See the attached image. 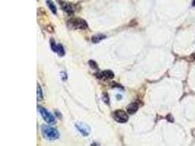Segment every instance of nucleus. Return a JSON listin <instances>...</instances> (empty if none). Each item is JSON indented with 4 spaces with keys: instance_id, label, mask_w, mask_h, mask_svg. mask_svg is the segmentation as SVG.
<instances>
[{
    "instance_id": "1a4fd4ad",
    "label": "nucleus",
    "mask_w": 195,
    "mask_h": 146,
    "mask_svg": "<svg viewBox=\"0 0 195 146\" xmlns=\"http://www.w3.org/2000/svg\"><path fill=\"white\" fill-rule=\"evenodd\" d=\"M106 38V36L105 35V34H95V35H93V37H92V39H91V41L94 44H97V43H99L100 42H101L102 40H103L104 39Z\"/></svg>"
},
{
    "instance_id": "f03ea898",
    "label": "nucleus",
    "mask_w": 195,
    "mask_h": 146,
    "mask_svg": "<svg viewBox=\"0 0 195 146\" xmlns=\"http://www.w3.org/2000/svg\"><path fill=\"white\" fill-rule=\"evenodd\" d=\"M69 24L70 27L76 29H85L89 27L87 23L81 18H75V19L69 20Z\"/></svg>"
},
{
    "instance_id": "0eeeda50",
    "label": "nucleus",
    "mask_w": 195,
    "mask_h": 146,
    "mask_svg": "<svg viewBox=\"0 0 195 146\" xmlns=\"http://www.w3.org/2000/svg\"><path fill=\"white\" fill-rule=\"evenodd\" d=\"M99 79H106V80H110L114 77V73L111 70H105L101 72H97L96 75Z\"/></svg>"
},
{
    "instance_id": "ddd939ff",
    "label": "nucleus",
    "mask_w": 195,
    "mask_h": 146,
    "mask_svg": "<svg viewBox=\"0 0 195 146\" xmlns=\"http://www.w3.org/2000/svg\"><path fill=\"white\" fill-rule=\"evenodd\" d=\"M89 65H90L91 67L93 68V69H97V68H98V65H97V64L94 61L90 60V61H89Z\"/></svg>"
},
{
    "instance_id": "6e6552de",
    "label": "nucleus",
    "mask_w": 195,
    "mask_h": 146,
    "mask_svg": "<svg viewBox=\"0 0 195 146\" xmlns=\"http://www.w3.org/2000/svg\"><path fill=\"white\" fill-rule=\"evenodd\" d=\"M139 109V104L137 102H134L129 104L126 108V110H127L128 114L133 115Z\"/></svg>"
},
{
    "instance_id": "39448f33",
    "label": "nucleus",
    "mask_w": 195,
    "mask_h": 146,
    "mask_svg": "<svg viewBox=\"0 0 195 146\" xmlns=\"http://www.w3.org/2000/svg\"><path fill=\"white\" fill-rule=\"evenodd\" d=\"M50 48L53 51L56 53L59 56H64L65 55V48L62 46V45L59 43L56 44L53 39L50 40Z\"/></svg>"
},
{
    "instance_id": "dca6fc26",
    "label": "nucleus",
    "mask_w": 195,
    "mask_h": 146,
    "mask_svg": "<svg viewBox=\"0 0 195 146\" xmlns=\"http://www.w3.org/2000/svg\"><path fill=\"white\" fill-rule=\"evenodd\" d=\"M166 118L167 119L168 121H169V122H173V120H174V119H173V116H171V114L168 115V116L166 117Z\"/></svg>"
},
{
    "instance_id": "20e7f679",
    "label": "nucleus",
    "mask_w": 195,
    "mask_h": 146,
    "mask_svg": "<svg viewBox=\"0 0 195 146\" xmlns=\"http://www.w3.org/2000/svg\"><path fill=\"white\" fill-rule=\"evenodd\" d=\"M113 117L116 121L118 123H126L129 119L128 115L126 114V112L121 110H116L113 113Z\"/></svg>"
},
{
    "instance_id": "9b49d317",
    "label": "nucleus",
    "mask_w": 195,
    "mask_h": 146,
    "mask_svg": "<svg viewBox=\"0 0 195 146\" xmlns=\"http://www.w3.org/2000/svg\"><path fill=\"white\" fill-rule=\"evenodd\" d=\"M46 3H47V5H48V6L49 9L51 10L52 13H54V14H56L57 9H56V5H54V3H53L52 1H50V0H48V1L46 2Z\"/></svg>"
},
{
    "instance_id": "4468645a",
    "label": "nucleus",
    "mask_w": 195,
    "mask_h": 146,
    "mask_svg": "<svg viewBox=\"0 0 195 146\" xmlns=\"http://www.w3.org/2000/svg\"><path fill=\"white\" fill-rule=\"evenodd\" d=\"M102 99H103V101L105 102V103H107L108 104H109V102H110V100H109V97H108V95L107 93H104L103 94V96H102Z\"/></svg>"
},
{
    "instance_id": "9d476101",
    "label": "nucleus",
    "mask_w": 195,
    "mask_h": 146,
    "mask_svg": "<svg viewBox=\"0 0 195 146\" xmlns=\"http://www.w3.org/2000/svg\"><path fill=\"white\" fill-rule=\"evenodd\" d=\"M61 7L63 8V10H65L67 13H73V9L72 8L71 5L69 4L66 3V2H61Z\"/></svg>"
},
{
    "instance_id": "f3484780",
    "label": "nucleus",
    "mask_w": 195,
    "mask_h": 146,
    "mask_svg": "<svg viewBox=\"0 0 195 146\" xmlns=\"http://www.w3.org/2000/svg\"><path fill=\"white\" fill-rule=\"evenodd\" d=\"M192 5L195 7V0H193V3H192Z\"/></svg>"
},
{
    "instance_id": "f257e3e1",
    "label": "nucleus",
    "mask_w": 195,
    "mask_h": 146,
    "mask_svg": "<svg viewBox=\"0 0 195 146\" xmlns=\"http://www.w3.org/2000/svg\"><path fill=\"white\" fill-rule=\"evenodd\" d=\"M42 132L44 137L48 140H55L59 137V132H58V130L50 126H42Z\"/></svg>"
},
{
    "instance_id": "423d86ee",
    "label": "nucleus",
    "mask_w": 195,
    "mask_h": 146,
    "mask_svg": "<svg viewBox=\"0 0 195 146\" xmlns=\"http://www.w3.org/2000/svg\"><path fill=\"white\" fill-rule=\"evenodd\" d=\"M75 126L76 128L78 129V131H79L83 136L85 137L88 136V135L90 134L91 132L90 127H89L87 124H85V123L81 122L77 123V124H75Z\"/></svg>"
},
{
    "instance_id": "7ed1b4c3",
    "label": "nucleus",
    "mask_w": 195,
    "mask_h": 146,
    "mask_svg": "<svg viewBox=\"0 0 195 146\" xmlns=\"http://www.w3.org/2000/svg\"><path fill=\"white\" fill-rule=\"evenodd\" d=\"M38 111L40 113L41 116H42V117L43 118L44 120H45L47 123H48V124H55L56 123L55 117H54L50 112H49L45 108H44L43 107L38 106Z\"/></svg>"
},
{
    "instance_id": "2eb2a0df",
    "label": "nucleus",
    "mask_w": 195,
    "mask_h": 146,
    "mask_svg": "<svg viewBox=\"0 0 195 146\" xmlns=\"http://www.w3.org/2000/svg\"><path fill=\"white\" fill-rule=\"evenodd\" d=\"M188 61H189V62H192V61H195V53H193V54H192L190 56H189V59H188Z\"/></svg>"
},
{
    "instance_id": "f8f14e48",
    "label": "nucleus",
    "mask_w": 195,
    "mask_h": 146,
    "mask_svg": "<svg viewBox=\"0 0 195 146\" xmlns=\"http://www.w3.org/2000/svg\"><path fill=\"white\" fill-rule=\"evenodd\" d=\"M43 99V94H42V90L40 84L37 83V101L40 102Z\"/></svg>"
}]
</instances>
